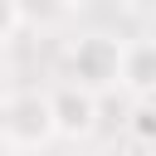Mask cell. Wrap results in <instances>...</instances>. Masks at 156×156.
<instances>
[{
	"mask_svg": "<svg viewBox=\"0 0 156 156\" xmlns=\"http://www.w3.org/2000/svg\"><path fill=\"white\" fill-rule=\"evenodd\" d=\"M117 78H122L136 98H151V93H156V39H132V44H122V54H117Z\"/></svg>",
	"mask_w": 156,
	"mask_h": 156,
	"instance_id": "6da1fadb",
	"label": "cell"
},
{
	"mask_svg": "<svg viewBox=\"0 0 156 156\" xmlns=\"http://www.w3.org/2000/svg\"><path fill=\"white\" fill-rule=\"evenodd\" d=\"M49 112H54V132H88L93 127V93L88 88H58L49 98Z\"/></svg>",
	"mask_w": 156,
	"mask_h": 156,
	"instance_id": "7a4b0ae2",
	"label": "cell"
},
{
	"mask_svg": "<svg viewBox=\"0 0 156 156\" xmlns=\"http://www.w3.org/2000/svg\"><path fill=\"white\" fill-rule=\"evenodd\" d=\"M20 24V0H0V39Z\"/></svg>",
	"mask_w": 156,
	"mask_h": 156,
	"instance_id": "3957f363",
	"label": "cell"
}]
</instances>
